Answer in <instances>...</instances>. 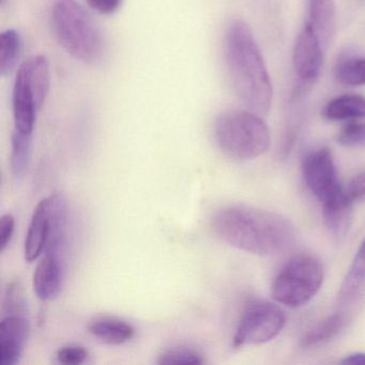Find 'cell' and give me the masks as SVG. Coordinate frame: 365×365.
I'll list each match as a JSON object with an SVG mask.
<instances>
[{
  "mask_svg": "<svg viewBox=\"0 0 365 365\" xmlns=\"http://www.w3.org/2000/svg\"><path fill=\"white\" fill-rule=\"evenodd\" d=\"M40 110L31 84L29 61H26L19 68L12 89L14 130L21 133L33 134Z\"/></svg>",
  "mask_w": 365,
  "mask_h": 365,
  "instance_id": "obj_8",
  "label": "cell"
},
{
  "mask_svg": "<svg viewBox=\"0 0 365 365\" xmlns=\"http://www.w3.org/2000/svg\"><path fill=\"white\" fill-rule=\"evenodd\" d=\"M51 200L50 197L40 200L34 210L26 239H25V259L35 262L46 249L50 232Z\"/></svg>",
  "mask_w": 365,
  "mask_h": 365,
  "instance_id": "obj_12",
  "label": "cell"
},
{
  "mask_svg": "<svg viewBox=\"0 0 365 365\" xmlns=\"http://www.w3.org/2000/svg\"><path fill=\"white\" fill-rule=\"evenodd\" d=\"M365 287V240L359 247L354 262L344 279L339 292L341 304L352 302Z\"/></svg>",
  "mask_w": 365,
  "mask_h": 365,
  "instance_id": "obj_18",
  "label": "cell"
},
{
  "mask_svg": "<svg viewBox=\"0 0 365 365\" xmlns=\"http://www.w3.org/2000/svg\"><path fill=\"white\" fill-rule=\"evenodd\" d=\"M31 157V134L14 130L11 138V170L16 178L24 176Z\"/></svg>",
  "mask_w": 365,
  "mask_h": 365,
  "instance_id": "obj_21",
  "label": "cell"
},
{
  "mask_svg": "<svg viewBox=\"0 0 365 365\" xmlns=\"http://www.w3.org/2000/svg\"><path fill=\"white\" fill-rule=\"evenodd\" d=\"M26 309L24 294L18 283H10L4 298V311L6 314H24Z\"/></svg>",
  "mask_w": 365,
  "mask_h": 365,
  "instance_id": "obj_25",
  "label": "cell"
},
{
  "mask_svg": "<svg viewBox=\"0 0 365 365\" xmlns=\"http://www.w3.org/2000/svg\"><path fill=\"white\" fill-rule=\"evenodd\" d=\"M63 269L61 258L57 254L44 253L36 267L33 277L34 290L42 301L56 298L61 290Z\"/></svg>",
  "mask_w": 365,
  "mask_h": 365,
  "instance_id": "obj_11",
  "label": "cell"
},
{
  "mask_svg": "<svg viewBox=\"0 0 365 365\" xmlns=\"http://www.w3.org/2000/svg\"><path fill=\"white\" fill-rule=\"evenodd\" d=\"M91 335L104 343L121 345L135 336V328L125 320L116 317H99L89 322Z\"/></svg>",
  "mask_w": 365,
  "mask_h": 365,
  "instance_id": "obj_14",
  "label": "cell"
},
{
  "mask_svg": "<svg viewBox=\"0 0 365 365\" xmlns=\"http://www.w3.org/2000/svg\"><path fill=\"white\" fill-rule=\"evenodd\" d=\"M87 5L98 14L110 16L118 11L123 0H86Z\"/></svg>",
  "mask_w": 365,
  "mask_h": 365,
  "instance_id": "obj_29",
  "label": "cell"
},
{
  "mask_svg": "<svg viewBox=\"0 0 365 365\" xmlns=\"http://www.w3.org/2000/svg\"><path fill=\"white\" fill-rule=\"evenodd\" d=\"M51 19L57 41L70 56L88 65L103 58L106 50L103 33L78 0H55Z\"/></svg>",
  "mask_w": 365,
  "mask_h": 365,
  "instance_id": "obj_3",
  "label": "cell"
},
{
  "mask_svg": "<svg viewBox=\"0 0 365 365\" xmlns=\"http://www.w3.org/2000/svg\"><path fill=\"white\" fill-rule=\"evenodd\" d=\"M284 312L273 303L251 301L245 307L237 326L232 346L257 345L274 339L285 326Z\"/></svg>",
  "mask_w": 365,
  "mask_h": 365,
  "instance_id": "obj_6",
  "label": "cell"
},
{
  "mask_svg": "<svg viewBox=\"0 0 365 365\" xmlns=\"http://www.w3.org/2000/svg\"><path fill=\"white\" fill-rule=\"evenodd\" d=\"M335 78L345 86H365V58H348L337 63Z\"/></svg>",
  "mask_w": 365,
  "mask_h": 365,
  "instance_id": "obj_22",
  "label": "cell"
},
{
  "mask_svg": "<svg viewBox=\"0 0 365 365\" xmlns=\"http://www.w3.org/2000/svg\"><path fill=\"white\" fill-rule=\"evenodd\" d=\"M346 195L352 202L365 200V170L356 174L345 189Z\"/></svg>",
  "mask_w": 365,
  "mask_h": 365,
  "instance_id": "obj_27",
  "label": "cell"
},
{
  "mask_svg": "<svg viewBox=\"0 0 365 365\" xmlns=\"http://www.w3.org/2000/svg\"><path fill=\"white\" fill-rule=\"evenodd\" d=\"M345 324L346 318L341 313L328 316L303 335L300 341L301 347L312 349L329 343L341 332Z\"/></svg>",
  "mask_w": 365,
  "mask_h": 365,
  "instance_id": "obj_19",
  "label": "cell"
},
{
  "mask_svg": "<svg viewBox=\"0 0 365 365\" xmlns=\"http://www.w3.org/2000/svg\"><path fill=\"white\" fill-rule=\"evenodd\" d=\"M224 57L235 93L251 112L264 116L272 102L268 70L249 25L232 20L224 37Z\"/></svg>",
  "mask_w": 365,
  "mask_h": 365,
  "instance_id": "obj_2",
  "label": "cell"
},
{
  "mask_svg": "<svg viewBox=\"0 0 365 365\" xmlns=\"http://www.w3.org/2000/svg\"><path fill=\"white\" fill-rule=\"evenodd\" d=\"M51 215L50 232L44 253L59 254L65 238L66 224H67V202L61 193H54L50 196Z\"/></svg>",
  "mask_w": 365,
  "mask_h": 365,
  "instance_id": "obj_16",
  "label": "cell"
},
{
  "mask_svg": "<svg viewBox=\"0 0 365 365\" xmlns=\"http://www.w3.org/2000/svg\"><path fill=\"white\" fill-rule=\"evenodd\" d=\"M57 360L65 365H78L84 363L88 358L86 348L80 345H68L61 347L57 352Z\"/></svg>",
  "mask_w": 365,
  "mask_h": 365,
  "instance_id": "obj_26",
  "label": "cell"
},
{
  "mask_svg": "<svg viewBox=\"0 0 365 365\" xmlns=\"http://www.w3.org/2000/svg\"><path fill=\"white\" fill-rule=\"evenodd\" d=\"M211 225L224 242L255 255L282 253L294 240V226L287 219L254 207H224L213 215Z\"/></svg>",
  "mask_w": 365,
  "mask_h": 365,
  "instance_id": "obj_1",
  "label": "cell"
},
{
  "mask_svg": "<svg viewBox=\"0 0 365 365\" xmlns=\"http://www.w3.org/2000/svg\"><path fill=\"white\" fill-rule=\"evenodd\" d=\"M204 362L202 354L190 346L170 347L158 356V363L161 365H200Z\"/></svg>",
  "mask_w": 365,
  "mask_h": 365,
  "instance_id": "obj_23",
  "label": "cell"
},
{
  "mask_svg": "<svg viewBox=\"0 0 365 365\" xmlns=\"http://www.w3.org/2000/svg\"><path fill=\"white\" fill-rule=\"evenodd\" d=\"M213 135L222 153L239 161L256 159L270 146V132L260 115L228 110L217 117Z\"/></svg>",
  "mask_w": 365,
  "mask_h": 365,
  "instance_id": "obj_4",
  "label": "cell"
},
{
  "mask_svg": "<svg viewBox=\"0 0 365 365\" xmlns=\"http://www.w3.org/2000/svg\"><path fill=\"white\" fill-rule=\"evenodd\" d=\"M337 142L341 146H365V123L352 120L346 125L337 135Z\"/></svg>",
  "mask_w": 365,
  "mask_h": 365,
  "instance_id": "obj_24",
  "label": "cell"
},
{
  "mask_svg": "<svg viewBox=\"0 0 365 365\" xmlns=\"http://www.w3.org/2000/svg\"><path fill=\"white\" fill-rule=\"evenodd\" d=\"M322 115L331 121L365 118V98L359 95L339 96L327 103Z\"/></svg>",
  "mask_w": 365,
  "mask_h": 365,
  "instance_id": "obj_17",
  "label": "cell"
},
{
  "mask_svg": "<svg viewBox=\"0 0 365 365\" xmlns=\"http://www.w3.org/2000/svg\"><path fill=\"white\" fill-rule=\"evenodd\" d=\"M335 10L334 0H309V16L305 24L317 34L326 48L334 33Z\"/></svg>",
  "mask_w": 365,
  "mask_h": 365,
  "instance_id": "obj_15",
  "label": "cell"
},
{
  "mask_svg": "<svg viewBox=\"0 0 365 365\" xmlns=\"http://www.w3.org/2000/svg\"><path fill=\"white\" fill-rule=\"evenodd\" d=\"M29 332L25 314H6L0 322V364L16 365L20 361Z\"/></svg>",
  "mask_w": 365,
  "mask_h": 365,
  "instance_id": "obj_10",
  "label": "cell"
},
{
  "mask_svg": "<svg viewBox=\"0 0 365 365\" xmlns=\"http://www.w3.org/2000/svg\"><path fill=\"white\" fill-rule=\"evenodd\" d=\"M22 52V37L16 29H9L0 35V72L6 76L14 71Z\"/></svg>",
  "mask_w": 365,
  "mask_h": 365,
  "instance_id": "obj_20",
  "label": "cell"
},
{
  "mask_svg": "<svg viewBox=\"0 0 365 365\" xmlns=\"http://www.w3.org/2000/svg\"><path fill=\"white\" fill-rule=\"evenodd\" d=\"M324 282V266L317 257L301 255L292 258L279 271L272 285L275 301L298 307L311 301Z\"/></svg>",
  "mask_w": 365,
  "mask_h": 365,
  "instance_id": "obj_5",
  "label": "cell"
},
{
  "mask_svg": "<svg viewBox=\"0 0 365 365\" xmlns=\"http://www.w3.org/2000/svg\"><path fill=\"white\" fill-rule=\"evenodd\" d=\"M322 206V217L329 234L336 240H343L347 236L351 225L354 202L344 193Z\"/></svg>",
  "mask_w": 365,
  "mask_h": 365,
  "instance_id": "obj_13",
  "label": "cell"
},
{
  "mask_svg": "<svg viewBox=\"0 0 365 365\" xmlns=\"http://www.w3.org/2000/svg\"><path fill=\"white\" fill-rule=\"evenodd\" d=\"M16 228V219L11 213H6L0 220V247L1 252L7 249L9 243L11 242L12 237Z\"/></svg>",
  "mask_w": 365,
  "mask_h": 365,
  "instance_id": "obj_28",
  "label": "cell"
},
{
  "mask_svg": "<svg viewBox=\"0 0 365 365\" xmlns=\"http://www.w3.org/2000/svg\"><path fill=\"white\" fill-rule=\"evenodd\" d=\"M302 174L305 185L322 205L345 193L339 182L332 153L328 148L307 153L302 161Z\"/></svg>",
  "mask_w": 365,
  "mask_h": 365,
  "instance_id": "obj_7",
  "label": "cell"
},
{
  "mask_svg": "<svg viewBox=\"0 0 365 365\" xmlns=\"http://www.w3.org/2000/svg\"><path fill=\"white\" fill-rule=\"evenodd\" d=\"M326 48L317 34L304 24L297 37L294 50V67L302 86L314 84L324 63Z\"/></svg>",
  "mask_w": 365,
  "mask_h": 365,
  "instance_id": "obj_9",
  "label": "cell"
},
{
  "mask_svg": "<svg viewBox=\"0 0 365 365\" xmlns=\"http://www.w3.org/2000/svg\"><path fill=\"white\" fill-rule=\"evenodd\" d=\"M343 364H365V354L363 352H356V354H349V356H345L343 361Z\"/></svg>",
  "mask_w": 365,
  "mask_h": 365,
  "instance_id": "obj_30",
  "label": "cell"
}]
</instances>
